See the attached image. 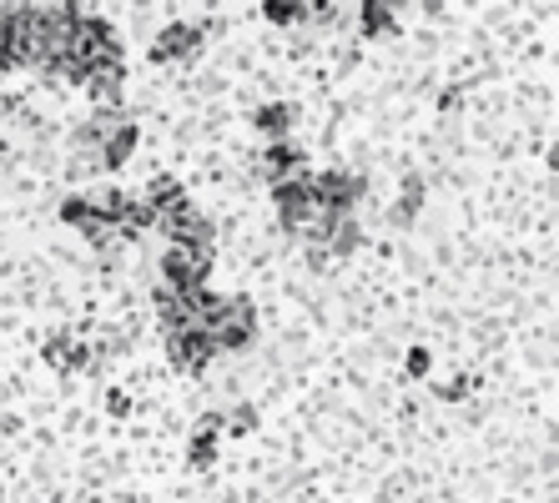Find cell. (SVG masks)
Here are the masks:
<instances>
[{
  "label": "cell",
  "instance_id": "4fadbf2b",
  "mask_svg": "<svg viewBox=\"0 0 559 503\" xmlns=\"http://www.w3.org/2000/svg\"><path fill=\"white\" fill-rule=\"evenodd\" d=\"M40 358L51 362L56 373H86V343H81L76 333H51L46 337V348H40Z\"/></svg>",
  "mask_w": 559,
  "mask_h": 503
},
{
  "label": "cell",
  "instance_id": "2e32d148",
  "mask_svg": "<svg viewBox=\"0 0 559 503\" xmlns=\"http://www.w3.org/2000/svg\"><path fill=\"white\" fill-rule=\"evenodd\" d=\"M156 227V212L146 207L142 196H127V212H121L117 221V242H136V237H146Z\"/></svg>",
  "mask_w": 559,
  "mask_h": 503
},
{
  "label": "cell",
  "instance_id": "52a82bcc",
  "mask_svg": "<svg viewBox=\"0 0 559 503\" xmlns=\"http://www.w3.org/2000/svg\"><path fill=\"white\" fill-rule=\"evenodd\" d=\"M202 40H207V26H192V21H171V26H162V36L152 40V61L156 65H187L202 56Z\"/></svg>",
  "mask_w": 559,
  "mask_h": 503
},
{
  "label": "cell",
  "instance_id": "f1b7e54d",
  "mask_svg": "<svg viewBox=\"0 0 559 503\" xmlns=\"http://www.w3.org/2000/svg\"><path fill=\"white\" fill-rule=\"evenodd\" d=\"M0 503H5V499H0Z\"/></svg>",
  "mask_w": 559,
  "mask_h": 503
},
{
  "label": "cell",
  "instance_id": "277c9868",
  "mask_svg": "<svg viewBox=\"0 0 559 503\" xmlns=\"http://www.w3.org/2000/svg\"><path fill=\"white\" fill-rule=\"evenodd\" d=\"M152 232L167 237V247H192V252H217V221L207 212L197 207L192 196L177 202L171 212H156V227Z\"/></svg>",
  "mask_w": 559,
  "mask_h": 503
},
{
  "label": "cell",
  "instance_id": "484cf974",
  "mask_svg": "<svg viewBox=\"0 0 559 503\" xmlns=\"http://www.w3.org/2000/svg\"><path fill=\"white\" fill-rule=\"evenodd\" d=\"M408 373H414V378H424V373H429V352H424V348H414V352H408Z\"/></svg>",
  "mask_w": 559,
  "mask_h": 503
},
{
  "label": "cell",
  "instance_id": "ba28073f",
  "mask_svg": "<svg viewBox=\"0 0 559 503\" xmlns=\"http://www.w3.org/2000/svg\"><path fill=\"white\" fill-rule=\"evenodd\" d=\"M212 358H217V348H212V337L202 333V327H177V333H167V362L177 373L202 378V368H207Z\"/></svg>",
  "mask_w": 559,
  "mask_h": 503
},
{
  "label": "cell",
  "instance_id": "83f0119b",
  "mask_svg": "<svg viewBox=\"0 0 559 503\" xmlns=\"http://www.w3.org/2000/svg\"><path fill=\"white\" fill-rule=\"evenodd\" d=\"M0 161H5V136H0Z\"/></svg>",
  "mask_w": 559,
  "mask_h": 503
},
{
  "label": "cell",
  "instance_id": "5bb4252c",
  "mask_svg": "<svg viewBox=\"0 0 559 503\" xmlns=\"http://www.w3.org/2000/svg\"><path fill=\"white\" fill-rule=\"evenodd\" d=\"M252 127L267 136V142H287V131L298 127V106L293 101H267L252 111Z\"/></svg>",
  "mask_w": 559,
  "mask_h": 503
},
{
  "label": "cell",
  "instance_id": "5b68a950",
  "mask_svg": "<svg viewBox=\"0 0 559 503\" xmlns=\"http://www.w3.org/2000/svg\"><path fill=\"white\" fill-rule=\"evenodd\" d=\"M312 192H318V202H323L333 217H353V207H358L368 192V181H364V171L333 167V171H312Z\"/></svg>",
  "mask_w": 559,
  "mask_h": 503
},
{
  "label": "cell",
  "instance_id": "9a60e30c",
  "mask_svg": "<svg viewBox=\"0 0 559 503\" xmlns=\"http://www.w3.org/2000/svg\"><path fill=\"white\" fill-rule=\"evenodd\" d=\"M81 202H86V212H92L96 221H106V227H117L121 212H127V192H121V187H92V192H81Z\"/></svg>",
  "mask_w": 559,
  "mask_h": 503
},
{
  "label": "cell",
  "instance_id": "9c48e42d",
  "mask_svg": "<svg viewBox=\"0 0 559 503\" xmlns=\"http://www.w3.org/2000/svg\"><path fill=\"white\" fill-rule=\"evenodd\" d=\"M298 171H308V152H302L293 136H287V142H267L258 152V177L267 181V187H277V181H287V177H298Z\"/></svg>",
  "mask_w": 559,
  "mask_h": 503
},
{
  "label": "cell",
  "instance_id": "8fae6325",
  "mask_svg": "<svg viewBox=\"0 0 559 503\" xmlns=\"http://www.w3.org/2000/svg\"><path fill=\"white\" fill-rule=\"evenodd\" d=\"M152 308H156V318H162V333H177V327H202V323H197V308H192V292L156 287Z\"/></svg>",
  "mask_w": 559,
  "mask_h": 503
},
{
  "label": "cell",
  "instance_id": "7c38bea8",
  "mask_svg": "<svg viewBox=\"0 0 559 503\" xmlns=\"http://www.w3.org/2000/svg\"><path fill=\"white\" fill-rule=\"evenodd\" d=\"M312 247H318L328 262H333V258H353V252L364 247V227H358V217H333V221H328V232L318 237Z\"/></svg>",
  "mask_w": 559,
  "mask_h": 503
},
{
  "label": "cell",
  "instance_id": "4316f807",
  "mask_svg": "<svg viewBox=\"0 0 559 503\" xmlns=\"http://www.w3.org/2000/svg\"><path fill=\"white\" fill-rule=\"evenodd\" d=\"M106 408H111V414H117V418H127L131 398H127V393H121V387H111V398H106Z\"/></svg>",
  "mask_w": 559,
  "mask_h": 503
},
{
  "label": "cell",
  "instance_id": "d6986e66",
  "mask_svg": "<svg viewBox=\"0 0 559 503\" xmlns=\"http://www.w3.org/2000/svg\"><path fill=\"white\" fill-rule=\"evenodd\" d=\"M418 207H424V181H418L414 171H408V177L399 181V202H393V221H399V227H408V221L418 217Z\"/></svg>",
  "mask_w": 559,
  "mask_h": 503
},
{
  "label": "cell",
  "instance_id": "603a6c76",
  "mask_svg": "<svg viewBox=\"0 0 559 503\" xmlns=\"http://www.w3.org/2000/svg\"><path fill=\"white\" fill-rule=\"evenodd\" d=\"M252 428H258V414L242 403V408H233V418L222 423V433H237V439H242V433H252Z\"/></svg>",
  "mask_w": 559,
  "mask_h": 503
},
{
  "label": "cell",
  "instance_id": "e0dca14e",
  "mask_svg": "<svg viewBox=\"0 0 559 503\" xmlns=\"http://www.w3.org/2000/svg\"><path fill=\"white\" fill-rule=\"evenodd\" d=\"M142 202L152 212H171L177 207V202H187V187L177 177H167V171H162V177H152L146 181V192H142Z\"/></svg>",
  "mask_w": 559,
  "mask_h": 503
},
{
  "label": "cell",
  "instance_id": "44dd1931",
  "mask_svg": "<svg viewBox=\"0 0 559 503\" xmlns=\"http://www.w3.org/2000/svg\"><path fill=\"white\" fill-rule=\"evenodd\" d=\"M212 464H217V433H192V443H187V468L207 474Z\"/></svg>",
  "mask_w": 559,
  "mask_h": 503
},
{
  "label": "cell",
  "instance_id": "8992f818",
  "mask_svg": "<svg viewBox=\"0 0 559 503\" xmlns=\"http://www.w3.org/2000/svg\"><path fill=\"white\" fill-rule=\"evenodd\" d=\"M212 277V252H192V247H167L162 252V287L171 292H202Z\"/></svg>",
  "mask_w": 559,
  "mask_h": 503
},
{
  "label": "cell",
  "instance_id": "7a4b0ae2",
  "mask_svg": "<svg viewBox=\"0 0 559 503\" xmlns=\"http://www.w3.org/2000/svg\"><path fill=\"white\" fill-rule=\"evenodd\" d=\"M76 142H86L102 156V171H121L136 152V121L127 106H102V111H92L86 127H76Z\"/></svg>",
  "mask_w": 559,
  "mask_h": 503
},
{
  "label": "cell",
  "instance_id": "7402d4cb",
  "mask_svg": "<svg viewBox=\"0 0 559 503\" xmlns=\"http://www.w3.org/2000/svg\"><path fill=\"white\" fill-rule=\"evenodd\" d=\"M76 232L86 237V242H92L96 252H102V247H111V242H117V227H106V221H96V217H86V221H81V227H76Z\"/></svg>",
  "mask_w": 559,
  "mask_h": 503
},
{
  "label": "cell",
  "instance_id": "d4e9b609",
  "mask_svg": "<svg viewBox=\"0 0 559 503\" xmlns=\"http://www.w3.org/2000/svg\"><path fill=\"white\" fill-rule=\"evenodd\" d=\"M468 387H474V383H468V378H454V383H443V387H439V398H449V403H454V398H464Z\"/></svg>",
  "mask_w": 559,
  "mask_h": 503
},
{
  "label": "cell",
  "instance_id": "ac0fdd59",
  "mask_svg": "<svg viewBox=\"0 0 559 503\" xmlns=\"http://www.w3.org/2000/svg\"><path fill=\"white\" fill-rule=\"evenodd\" d=\"M258 11L267 15L273 26H308V21H312V5H308V0H262Z\"/></svg>",
  "mask_w": 559,
  "mask_h": 503
},
{
  "label": "cell",
  "instance_id": "6da1fadb",
  "mask_svg": "<svg viewBox=\"0 0 559 503\" xmlns=\"http://www.w3.org/2000/svg\"><path fill=\"white\" fill-rule=\"evenodd\" d=\"M273 207H277V221H283L287 237H298V242H318L328 232V221L333 212L318 202L312 192V171H298V177H287L273 187Z\"/></svg>",
  "mask_w": 559,
  "mask_h": 503
},
{
  "label": "cell",
  "instance_id": "cb8c5ba5",
  "mask_svg": "<svg viewBox=\"0 0 559 503\" xmlns=\"http://www.w3.org/2000/svg\"><path fill=\"white\" fill-rule=\"evenodd\" d=\"M56 217H61L66 227H81V221L92 217V212H86V202H81V196H66L61 207H56Z\"/></svg>",
  "mask_w": 559,
  "mask_h": 503
},
{
  "label": "cell",
  "instance_id": "ffe728a7",
  "mask_svg": "<svg viewBox=\"0 0 559 503\" xmlns=\"http://www.w3.org/2000/svg\"><path fill=\"white\" fill-rule=\"evenodd\" d=\"M358 31H364V36H389L393 31V5L389 0H368V5H358Z\"/></svg>",
  "mask_w": 559,
  "mask_h": 503
},
{
  "label": "cell",
  "instance_id": "3957f363",
  "mask_svg": "<svg viewBox=\"0 0 559 503\" xmlns=\"http://www.w3.org/2000/svg\"><path fill=\"white\" fill-rule=\"evenodd\" d=\"M202 333L212 337L217 352H248L258 343V302L248 292H222L217 308L207 312Z\"/></svg>",
  "mask_w": 559,
  "mask_h": 503
},
{
  "label": "cell",
  "instance_id": "30bf717a",
  "mask_svg": "<svg viewBox=\"0 0 559 503\" xmlns=\"http://www.w3.org/2000/svg\"><path fill=\"white\" fill-rule=\"evenodd\" d=\"M81 86H86V96H92V106H96V111H102V106H121V86H127V61L92 65Z\"/></svg>",
  "mask_w": 559,
  "mask_h": 503
}]
</instances>
